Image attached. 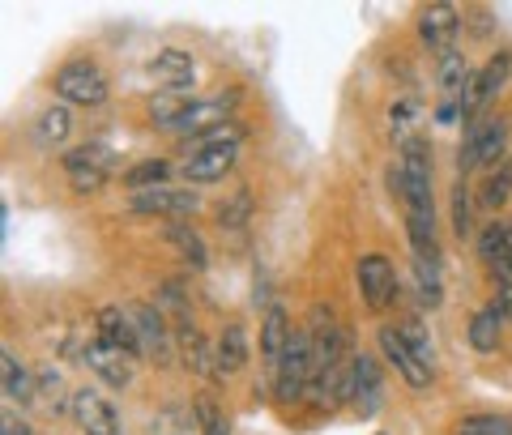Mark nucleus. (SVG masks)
Here are the masks:
<instances>
[{"label":"nucleus","mask_w":512,"mask_h":435,"mask_svg":"<svg viewBox=\"0 0 512 435\" xmlns=\"http://www.w3.org/2000/svg\"><path fill=\"white\" fill-rule=\"evenodd\" d=\"M192 99H197V94H184V90H163V94H154L150 99V120H154V128H171L180 124V116L184 111L192 107Z\"/></svg>","instance_id":"nucleus-30"},{"label":"nucleus","mask_w":512,"mask_h":435,"mask_svg":"<svg viewBox=\"0 0 512 435\" xmlns=\"http://www.w3.org/2000/svg\"><path fill=\"white\" fill-rule=\"evenodd\" d=\"M414 299H419L423 312H436L444 303V286H440V265L414 261Z\"/></svg>","instance_id":"nucleus-31"},{"label":"nucleus","mask_w":512,"mask_h":435,"mask_svg":"<svg viewBox=\"0 0 512 435\" xmlns=\"http://www.w3.org/2000/svg\"><path fill=\"white\" fill-rule=\"evenodd\" d=\"M478 261L495 278L512 282V218H491L487 227H478Z\"/></svg>","instance_id":"nucleus-14"},{"label":"nucleus","mask_w":512,"mask_h":435,"mask_svg":"<svg viewBox=\"0 0 512 435\" xmlns=\"http://www.w3.org/2000/svg\"><path fill=\"white\" fill-rule=\"evenodd\" d=\"M239 103H244V90H235V86L231 90H214V94H197L192 107L184 111L180 124H175L171 133H180V137H205V133H214V128L231 124Z\"/></svg>","instance_id":"nucleus-4"},{"label":"nucleus","mask_w":512,"mask_h":435,"mask_svg":"<svg viewBox=\"0 0 512 435\" xmlns=\"http://www.w3.org/2000/svg\"><path fill=\"white\" fill-rule=\"evenodd\" d=\"M508 116H483V120H474L466 124V141H461V150H457V175L466 180L470 171L478 167H500L504 158H508Z\"/></svg>","instance_id":"nucleus-1"},{"label":"nucleus","mask_w":512,"mask_h":435,"mask_svg":"<svg viewBox=\"0 0 512 435\" xmlns=\"http://www.w3.org/2000/svg\"><path fill=\"white\" fill-rule=\"evenodd\" d=\"M128 209H133V214L184 218V214H197L201 197L192 188H150V192H133V197H128Z\"/></svg>","instance_id":"nucleus-13"},{"label":"nucleus","mask_w":512,"mask_h":435,"mask_svg":"<svg viewBox=\"0 0 512 435\" xmlns=\"http://www.w3.org/2000/svg\"><path fill=\"white\" fill-rule=\"evenodd\" d=\"M192 414H197V427H201V435H231L227 414L218 410V401H214L210 393L192 397Z\"/></svg>","instance_id":"nucleus-32"},{"label":"nucleus","mask_w":512,"mask_h":435,"mask_svg":"<svg viewBox=\"0 0 512 435\" xmlns=\"http://www.w3.org/2000/svg\"><path fill=\"white\" fill-rule=\"evenodd\" d=\"M397 329H402L410 354H414V359H419V363L427 367V372H431V367H436V350H431V337H427V329H423V320H402Z\"/></svg>","instance_id":"nucleus-34"},{"label":"nucleus","mask_w":512,"mask_h":435,"mask_svg":"<svg viewBox=\"0 0 512 435\" xmlns=\"http://www.w3.org/2000/svg\"><path fill=\"white\" fill-rule=\"evenodd\" d=\"M470 18L478 22V26H474V35H478V39H487V30H491V26H487V13H483V9H474Z\"/></svg>","instance_id":"nucleus-40"},{"label":"nucleus","mask_w":512,"mask_h":435,"mask_svg":"<svg viewBox=\"0 0 512 435\" xmlns=\"http://www.w3.org/2000/svg\"><path fill=\"white\" fill-rule=\"evenodd\" d=\"M453 435H512V418H504V414H470V418H461Z\"/></svg>","instance_id":"nucleus-35"},{"label":"nucleus","mask_w":512,"mask_h":435,"mask_svg":"<svg viewBox=\"0 0 512 435\" xmlns=\"http://www.w3.org/2000/svg\"><path fill=\"white\" fill-rule=\"evenodd\" d=\"M474 205H478V197L470 192V184L457 175L453 192H448V214H453V235H457V239L478 235V231H474Z\"/></svg>","instance_id":"nucleus-27"},{"label":"nucleus","mask_w":512,"mask_h":435,"mask_svg":"<svg viewBox=\"0 0 512 435\" xmlns=\"http://www.w3.org/2000/svg\"><path fill=\"white\" fill-rule=\"evenodd\" d=\"M0 435H35V431H30V423H22L13 410H5V418H0Z\"/></svg>","instance_id":"nucleus-39"},{"label":"nucleus","mask_w":512,"mask_h":435,"mask_svg":"<svg viewBox=\"0 0 512 435\" xmlns=\"http://www.w3.org/2000/svg\"><path fill=\"white\" fill-rule=\"evenodd\" d=\"M30 137H35L39 150H60V145L73 137V111L64 107V103L47 107L43 116L35 120V133H30Z\"/></svg>","instance_id":"nucleus-25"},{"label":"nucleus","mask_w":512,"mask_h":435,"mask_svg":"<svg viewBox=\"0 0 512 435\" xmlns=\"http://www.w3.org/2000/svg\"><path fill=\"white\" fill-rule=\"evenodd\" d=\"M167 244L180 252V261L192 269V273H205L210 269V248H205V239L197 227H188V222H167V231H163Z\"/></svg>","instance_id":"nucleus-23"},{"label":"nucleus","mask_w":512,"mask_h":435,"mask_svg":"<svg viewBox=\"0 0 512 435\" xmlns=\"http://www.w3.org/2000/svg\"><path fill=\"white\" fill-rule=\"evenodd\" d=\"M248 218H252V192L248 188H239L227 205H218V222L222 227H231V231H244Z\"/></svg>","instance_id":"nucleus-36"},{"label":"nucleus","mask_w":512,"mask_h":435,"mask_svg":"<svg viewBox=\"0 0 512 435\" xmlns=\"http://www.w3.org/2000/svg\"><path fill=\"white\" fill-rule=\"evenodd\" d=\"M350 406L359 418H372L384 406V367L372 354H350Z\"/></svg>","instance_id":"nucleus-8"},{"label":"nucleus","mask_w":512,"mask_h":435,"mask_svg":"<svg viewBox=\"0 0 512 435\" xmlns=\"http://www.w3.org/2000/svg\"><path fill=\"white\" fill-rule=\"evenodd\" d=\"M0 384H5V401L18 410L39 406V380L13 350H0Z\"/></svg>","instance_id":"nucleus-16"},{"label":"nucleus","mask_w":512,"mask_h":435,"mask_svg":"<svg viewBox=\"0 0 512 435\" xmlns=\"http://www.w3.org/2000/svg\"><path fill=\"white\" fill-rule=\"evenodd\" d=\"M291 316H286L282 303H269V312L261 320V354H265V367H269V376H274V367L282 359V350L286 342H291Z\"/></svg>","instance_id":"nucleus-22"},{"label":"nucleus","mask_w":512,"mask_h":435,"mask_svg":"<svg viewBox=\"0 0 512 435\" xmlns=\"http://www.w3.org/2000/svg\"><path fill=\"white\" fill-rule=\"evenodd\" d=\"M82 363L107 384V389H128V384H133V372H137L133 367L137 359H128L120 346L103 342V337H90V342L82 346Z\"/></svg>","instance_id":"nucleus-9"},{"label":"nucleus","mask_w":512,"mask_h":435,"mask_svg":"<svg viewBox=\"0 0 512 435\" xmlns=\"http://www.w3.org/2000/svg\"><path fill=\"white\" fill-rule=\"evenodd\" d=\"M69 401H73L69 414L77 418V427H82L86 435H124V423H120L116 406H111L99 389H73Z\"/></svg>","instance_id":"nucleus-10"},{"label":"nucleus","mask_w":512,"mask_h":435,"mask_svg":"<svg viewBox=\"0 0 512 435\" xmlns=\"http://www.w3.org/2000/svg\"><path fill=\"white\" fill-rule=\"evenodd\" d=\"M128 316H133V325H137V333H141V346H146V354L150 359H158V363H167L171 359V329H167V316L158 312V303H133L128 308Z\"/></svg>","instance_id":"nucleus-15"},{"label":"nucleus","mask_w":512,"mask_h":435,"mask_svg":"<svg viewBox=\"0 0 512 435\" xmlns=\"http://www.w3.org/2000/svg\"><path fill=\"white\" fill-rule=\"evenodd\" d=\"M171 163L167 158H141V163H133L124 175H120V184L128 188V192H150V188H167V180H171Z\"/></svg>","instance_id":"nucleus-26"},{"label":"nucleus","mask_w":512,"mask_h":435,"mask_svg":"<svg viewBox=\"0 0 512 435\" xmlns=\"http://www.w3.org/2000/svg\"><path fill=\"white\" fill-rule=\"evenodd\" d=\"M512 77V52L504 47V52H495L483 69L474 73V82H470V90L461 94V116H466V124H474V120H483V107L495 99V94H500V86L508 82Z\"/></svg>","instance_id":"nucleus-6"},{"label":"nucleus","mask_w":512,"mask_h":435,"mask_svg":"<svg viewBox=\"0 0 512 435\" xmlns=\"http://www.w3.org/2000/svg\"><path fill=\"white\" fill-rule=\"evenodd\" d=\"M491 308L500 312L504 320H512V282L504 278H495V295H491Z\"/></svg>","instance_id":"nucleus-38"},{"label":"nucleus","mask_w":512,"mask_h":435,"mask_svg":"<svg viewBox=\"0 0 512 435\" xmlns=\"http://www.w3.org/2000/svg\"><path fill=\"white\" fill-rule=\"evenodd\" d=\"M436 82L444 90V99H461V94L470 90L474 69H470V60L461 56V47H448V52H440V60H436Z\"/></svg>","instance_id":"nucleus-24"},{"label":"nucleus","mask_w":512,"mask_h":435,"mask_svg":"<svg viewBox=\"0 0 512 435\" xmlns=\"http://www.w3.org/2000/svg\"><path fill=\"white\" fill-rule=\"evenodd\" d=\"M116 163H120V154L111 150L107 141H86V145H73V150H64V154H60L64 180H69L73 192H82V197L99 192V188L111 180Z\"/></svg>","instance_id":"nucleus-2"},{"label":"nucleus","mask_w":512,"mask_h":435,"mask_svg":"<svg viewBox=\"0 0 512 435\" xmlns=\"http://www.w3.org/2000/svg\"><path fill=\"white\" fill-rule=\"evenodd\" d=\"M500 325H504V316L491 308H478L474 316H470V346L478 350V354H495L500 350Z\"/></svg>","instance_id":"nucleus-28"},{"label":"nucleus","mask_w":512,"mask_h":435,"mask_svg":"<svg viewBox=\"0 0 512 435\" xmlns=\"http://www.w3.org/2000/svg\"><path fill=\"white\" fill-rule=\"evenodd\" d=\"M508 197H512V158H504L500 167H491V171L483 175V188H478V205L495 214V209L508 205Z\"/></svg>","instance_id":"nucleus-29"},{"label":"nucleus","mask_w":512,"mask_h":435,"mask_svg":"<svg viewBox=\"0 0 512 435\" xmlns=\"http://www.w3.org/2000/svg\"><path fill=\"white\" fill-rule=\"evenodd\" d=\"M359 290H363V303H367V312H384V308H393L397 303V269L393 261L384 252H367L359 256Z\"/></svg>","instance_id":"nucleus-7"},{"label":"nucleus","mask_w":512,"mask_h":435,"mask_svg":"<svg viewBox=\"0 0 512 435\" xmlns=\"http://www.w3.org/2000/svg\"><path fill=\"white\" fill-rule=\"evenodd\" d=\"M376 346H380V354H384V363H389L393 372L410 384V389H427V384H431V372L410 354L406 337H402V329H397V325H380V329H376Z\"/></svg>","instance_id":"nucleus-12"},{"label":"nucleus","mask_w":512,"mask_h":435,"mask_svg":"<svg viewBox=\"0 0 512 435\" xmlns=\"http://www.w3.org/2000/svg\"><path fill=\"white\" fill-rule=\"evenodd\" d=\"M235 158H239V150H197L184 158L180 171L188 184H218L222 175L235 171Z\"/></svg>","instance_id":"nucleus-21"},{"label":"nucleus","mask_w":512,"mask_h":435,"mask_svg":"<svg viewBox=\"0 0 512 435\" xmlns=\"http://www.w3.org/2000/svg\"><path fill=\"white\" fill-rule=\"evenodd\" d=\"M39 397H47L43 406L52 410V414H60L64 406H73V401H64V397H73V393H64V380H60L56 367H43V372H39Z\"/></svg>","instance_id":"nucleus-37"},{"label":"nucleus","mask_w":512,"mask_h":435,"mask_svg":"<svg viewBox=\"0 0 512 435\" xmlns=\"http://www.w3.org/2000/svg\"><path fill=\"white\" fill-rule=\"evenodd\" d=\"M150 77L163 82V90H188L192 94V77H197V64L184 47H163L154 60H150Z\"/></svg>","instance_id":"nucleus-19"},{"label":"nucleus","mask_w":512,"mask_h":435,"mask_svg":"<svg viewBox=\"0 0 512 435\" xmlns=\"http://www.w3.org/2000/svg\"><path fill=\"white\" fill-rule=\"evenodd\" d=\"M308 380H312V337L308 329H295L274 367V397L282 406H295V401L308 397Z\"/></svg>","instance_id":"nucleus-3"},{"label":"nucleus","mask_w":512,"mask_h":435,"mask_svg":"<svg viewBox=\"0 0 512 435\" xmlns=\"http://www.w3.org/2000/svg\"><path fill=\"white\" fill-rule=\"evenodd\" d=\"M154 299H158V312H163V316H167V312H171L175 320H188V316H192L188 286H184L180 278H167L163 286H158V295H154Z\"/></svg>","instance_id":"nucleus-33"},{"label":"nucleus","mask_w":512,"mask_h":435,"mask_svg":"<svg viewBox=\"0 0 512 435\" xmlns=\"http://www.w3.org/2000/svg\"><path fill=\"white\" fill-rule=\"evenodd\" d=\"M52 86L60 94V103H73V107H103L111 99V82L94 60H69L56 73Z\"/></svg>","instance_id":"nucleus-5"},{"label":"nucleus","mask_w":512,"mask_h":435,"mask_svg":"<svg viewBox=\"0 0 512 435\" xmlns=\"http://www.w3.org/2000/svg\"><path fill=\"white\" fill-rule=\"evenodd\" d=\"M94 325H99V337H103V342L120 346L128 359H141V354H146V346H141V333H137V325H133V316H128L124 308H116V303L99 308Z\"/></svg>","instance_id":"nucleus-17"},{"label":"nucleus","mask_w":512,"mask_h":435,"mask_svg":"<svg viewBox=\"0 0 512 435\" xmlns=\"http://www.w3.org/2000/svg\"><path fill=\"white\" fill-rule=\"evenodd\" d=\"M175 346H180V363L184 372H192L197 380H218V354H214V342L205 337L197 325L188 320H175Z\"/></svg>","instance_id":"nucleus-11"},{"label":"nucleus","mask_w":512,"mask_h":435,"mask_svg":"<svg viewBox=\"0 0 512 435\" xmlns=\"http://www.w3.org/2000/svg\"><path fill=\"white\" fill-rule=\"evenodd\" d=\"M457 35H461V18H457L453 5H427L419 13V39L431 47V52L457 47Z\"/></svg>","instance_id":"nucleus-18"},{"label":"nucleus","mask_w":512,"mask_h":435,"mask_svg":"<svg viewBox=\"0 0 512 435\" xmlns=\"http://www.w3.org/2000/svg\"><path fill=\"white\" fill-rule=\"evenodd\" d=\"M214 354H218V380L239 376L248 367V329L239 320L222 325V333L214 337Z\"/></svg>","instance_id":"nucleus-20"}]
</instances>
